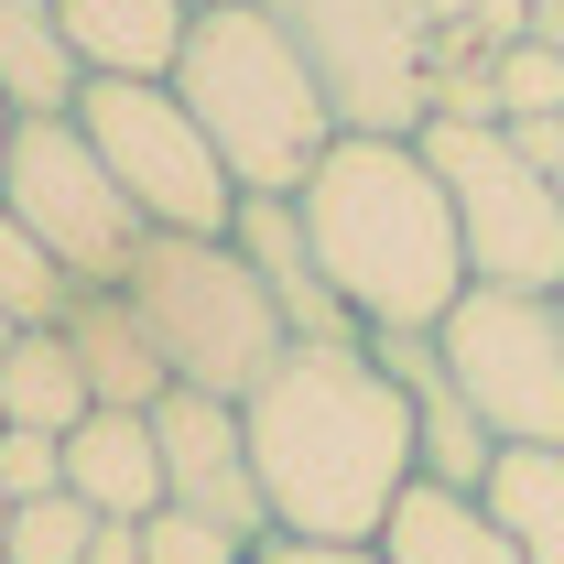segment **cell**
I'll list each match as a JSON object with an SVG mask.
<instances>
[{"label":"cell","mask_w":564,"mask_h":564,"mask_svg":"<svg viewBox=\"0 0 564 564\" xmlns=\"http://www.w3.org/2000/svg\"><path fill=\"white\" fill-rule=\"evenodd\" d=\"M239 423H250L261 510H272V532H293V543H380L391 499L423 478L413 402L369 358V337H348V348L293 337L239 391Z\"/></svg>","instance_id":"cell-1"},{"label":"cell","mask_w":564,"mask_h":564,"mask_svg":"<svg viewBox=\"0 0 564 564\" xmlns=\"http://www.w3.org/2000/svg\"><path fill=\"white\" fill-rule=\"evenodd\" d=\"M293 217H304V250H315L326 293L369 337L445 326V304L467 293V239H456V207H445L413 131H337L326 163L304 174Z\"/></svg>","instance_id":"cell-2"},{"label":"cell","mask_w":564,"mask_h":564,"mask_svg":"<svg viewBox=\"0 0 564 564\" xmlns=\"http://www.w3.org/2000/svg\"><path fill=\"white\" fill-rule=\"evenodd\" d=\"M174 98L196 109L239 196H304V174L326 163L337 109L304 66V44L282 33L261 0H207L185 55H174Z\"/></svg>","instance_id":"cell-3"},{"label":"cell","mask_w":564,"mask_h":564,"mask_svg":"<svg viewBox=\"0 0 564 564\" xmlns=\"http://www.w3.org/2000/svg\"><path fill=\"white\" fill-rule=\"evenodd\" d=\"M120 304L141 315V337L163 348V369L185 391H228V402L293 348V326H282L272 293H261V272L239 261V239L141 228V250L120 261Z\"/></svg>","instance_id":"cell-4"},{"label":"cell","mask_w":564,"mask_h":564,"mask_svg":"<svg viewBox=\"0 0 564 564\" xmlns=\"http://www.w3.org/2000/svg\"><path fill=\"white\" fill-rule=\"evenodd\" d=\"M76 131L109 163V185L131 196L141 228H174V239H228L239 185L217 163V141L196 131V109L174 98V76H87L76 87Z\"/></svg>","instance_id":"cell-5"},{"label":"cell","mask_w":564,"mask_h":564,"mask_svg":"<svg viewBox=\"0 0 564 564\" xmlns=\"http://www.w3.org/2000/svg\"><path fill=\"white\" fill-rule=\"evenodd\" d=\"M423 163L456 207L467 239V282H510V293H564V207L554 174L521 163V141L499 120H423Z\"/></svg>","instance_id":"cell-6"},{"label":"cell","mask_w":564,"mask_h":564,"mask_svg":"<svg viewBox=\"0 0 564 564\" xmlns=\"http://www.w3.org/2000/svg\"><path fill=\"white\" fill-rule=\"evenodd\" d=\"M434 348H445L467 413L489 423L499 445H564V293L467 282L445 304Z\"/></svg>","instance_id":"cell-7"},{"label":"cell","mask_w":564,"mask_h":564,"mask_svg":"<svg viewBox=\"0 0 564 564\" xmlns=\"http://www.w3.org/2000/svg\"><path fill=\"white\" fill-rule=\"evenodd\" d=\"M326 87L337 131H423L434 87V22L423 0H261Z\"/></svg>","instance_id":"cell-8"},{"label":"cell","mask_w":564,"mask_h":564,"mask_svg":"<svg viewBox=\"0 0 564 564\" xmlns=\"http://www.w3.org/2000/svg\"><path fill=\"white\" fill-rule=\"evenodd\" d=\"M0 207L22 217V228H33L76 282H120V261L141 250V217H131V196L109 185V163L87 152L76 109H55V120H11Z\"/></svg>","instance_id":"cell-9"},{"label":"cell","mask_w":564,"mask_h":564,"mask_svg":"<svg viewBox=\"0 0 564 564\" xmlns=\"http://www.w3.org/2000/svg\"><path fill=\"white\" fill-rule=\"evenodd\" d=\"M152 434H163V499L196 510L239 543H272V510H261V467H250V423L228 391H163L152 402Z\"/></svg>","instance_id":"cell-10"},{"label":"cell","mask_w":564,"mask_h":564,"mask_svg":"<svg viewBox=\"0 0 564 564\" xmlns=\"http://www.w3.org/2000/svg\"><path fill=\"white\" fill-rule=\"evenodd\" d=\"M369 358L402 380V402H413V445H423V478H445V489H478L499 456V434L467 413V391H456V369L434 348V326H391V337H369Z\"/></svg>","instance_id":"cell-11"},{"label":"cell","mask_w":564,"mask_h":564,"mask_svg":"<svg viewBox=\"0 0 564 564\" xmlns=\"http://www.w3.org/2000/svg\"><path fill=\"white\" fill-rule=\"evenodd\" d=\"M228 239H239V261L261 272V293L282 304V326L293 337H326V348H348V337H369L348 304L326 293V272H315V250H304V217H293V196H239V217H228Z\"/></svg>","instance_id":"cell-12"},{"label":"cell","mask_w":564,"mask_h":564,"mask_svg":"<svg viewBox=\"0 0 564 564\" xmlns=\"http://www.w3.org/2000/svg\"><path fill=\"white\" fill-rule=\"evenodd\" d=\"M55 337L76 348L87 391H98V413H152V402L174 391V369H163V348L141 337V315L120 304V282H76L66 315H55Z\"/></svg>","instance_id":"cell-13"},{"label":"cell","mask_w":564,"mask_h":564,"mask_svg":"<svg viewBox=\"0 0 564 564\" xmlns=\"http://www.w3.org/2000/svg\"><path fill=\"white\" fill-rule=\"evenodd\" d=\"M55 33H66L76 76H174L185 33H196V0H55Z\"/></svg>","instance_id":"cell-14"},{"label":"cell","mask_w":564,"mask_h":564,"mask_svg":"<svg viewBox=\"0 0 564 564\" xmlns=\"http://www.w3.org/2000/svg\"><path fill=\"white\" fill-rule=\"evenodd\" d=\"M66 489L98 521H152L163 510V434H152V413H87L66 434Z\"/></svg>","instance_id":"cell-15"},{"label":"cell","mask_w":564,"mask_h":564,"mask_svg":"<svg viewBox=\"0 0 564 564\" xmlns=\"http://www.w3.org/2000/svg\"><path fill=\"white\" fill-rule=\"evenodd\" d=\"M380 564H521V543L478 510V489L413 478L391 499V521H380Z\"/></svg>","instance_id":"cell-16"},{"label":"cell","mask_w":564,"mask_h":564,"mask_svg":"<svg viewBox=\"0 0 564 564\" xmlns=\"http://www.w3.org/2000/svg\"><path fill=\"white\" fill-rule=\"evenodd\" d=\"M478 510L521 543V564H564V445H499Z\"/></svg>","instance_id":"cell-17"},{"label":"cell","mask_w":564,"mask_h":564,"mask_svg":"<svg viewBox=\"0 0 564 564\" xmlns=\"http://www.w3.org/2000/svg\"><path fill=\"white\" fill-rule=\"evenodd\" d=\"M98 413V391H87V369L55 326H22L11 358H0V423H22V434H76V423Z\"/></svg>","instance_id":"cell-18"},{"label":"cell","mask_w":564,"mask_h":564,"mask_svg":"<svg viewBox=\"0 0 564 564\" xmlns=\"http://www.w3.org/2000/svg\"><path fill=\"white\" fill-rule=\"evenodd\" d=\"M76 55L66 33H55V0H0V98H11V120H55L76 109Z\"/></svg>","instance_id":"cell-19"},{"label":"cell","mask_w":564,"mask_h":564,"mask_svg":"<svg viewBox=\"0 0 564 564\" xmlns=\"http://www.w3.org/2000/svg\"><path fill=\"white\" fill-rule=\"evenodd\" d=\"M66 293H76V272H66V261H55V250H44L11 207H0V315H11V326H55V315H66Z\"/></svg>","instance_id":"cell-20"},{"label":"cell","mask_w":564,"mask_h":564,"mask_svg":"<svg viewBox=\"0 0 564 564\" xmlns=\"http://www.w3.org/2000/svg\"><path fill=\"white\" fill-rule=\"evenodd\" d=\"M87 532H98V510H87L76 489L22 499V510H11V543H0V564H87Z\"/></svg>","instance_id":"cell-21"},{"label":"cell","mask_w":564,"mask_h":564,"mask_svg":"<svg viewBox=\"0 0 564 564\" xmlns=\"http://www.w3.org/2000/svg\"><path fill=\"white\" fill-rule=\"evenodd\" d=\"M499 120H564V44H510L499 55Z\"/></svg>","instance_id":"cell-22"},{"label":"cell","mask_w":564,"mask_h":564,"mask_svg":"<svg viewBox=\"0 0 564 564\" xmlns=\"http://www.w3.org/2000/svg\"><path fill=\"white\" fill-rule=\"evenodd\" d=\"M141 564H250V543L239 532H217V521H196V510H152L141 521Z\"/></svg>","instance_id":"cell-23"},{"label":"cell","mask_w":564,"mask_h":564,"mask_svg":"<svg viewBox=\"0 0 564 564\" xmlns=\"http://www.w3.org/2000/svg\"><path fill=\"white\" fill-rule=\"evenodd\" d=\"M0 489H11V510H22V499H55V489H66V434L0 423Z\"/></svg>","instance_id":"cell-24"},{"label":"cell","mask_w":564,"mask_h":564,"mask_svg":"<svg viewBox=\"0 0 564 564\" xmlns=\"http://www.w3.org/2000/svg\"><path fill=\"white\" fill-rule=\"evenodd\" d=\"M250 564H380V543H293V532H272V543H250Z\"/></svg>","instance_id":"cell-25"},{"label":"cell","mask_w":564,"mask_h":564,"mask_svg":"<svg viewBox=\"0 0 564 564\" xmlns=\"http://www.w3.org/2000/svg\"><path fill=\"white\" fill-rule=\"evenodd\" d=\"M467 33H478L489 55H510V44L532 33V0H478V11H467Z\"/></svg>","instance_id":"cell-26"},{"label":"cell","mask_w":564,"mask_h":564,"mask_svg":"<svg viewBox=\"0 0 564 564\" xmlns=\"http://www.w3.org/2000/svg\"><path fill=\"white\" fill-rule=\"evenodd\" d=\"M499 131L521 141V163H543V174H564V120H499Z\"/></svg>","instance_id":"cell-27"},{"label":"cell","mask_w":564,"mask_h":564,"mask_svg":"<svg viewBox=\"0 0 564 564\" xmlns=\"http://www.w3.org/2000/svg\"><path fill=\"white\" fill-rule=\"evenodd\" d=\"M87 564H141V521H98L87 532Z\"/></svg>","instance_id":"cell-28"},{"label":"cell","mask_w":564,"mask_h":564,"mask_svg":"<svg viewBox=\"0 0 564 564\" xmlns=\"http://www.w3.org/2000/svg\"><path fill=\"white\" fill-rule=\"evenodd\" d=\"M467 11H478V0H423V22H434V33H445V22H467Z\"/></svg>","instance_id":"cell-29"},{"label":"cell","mask_w":564,"mask_h":564,"mask_svg":"<svg viewBox=\"0 0 564 564\" xmlns=\"http://www.w3.org/2000/svg\"><path fill=\"white\" fill-rule=\"evenodd\" d=\"M0 163H11V98H0Z\"/></svg>","instance_id":"cell-30"},{"label":"cell","mask_w":564,"mask_h":564,"mask_svg":"<svg viewBox=\"0 0 564 564\" xmlns=\"http://www.w3.org/2000/svg\"><path fill=\"white\" fill-rule=\"evenodd\" d=\"M0 543H11V489H0Z\"/></svg>","instance_id":"cell-31"},{"label":"cell","mask_w":564,"mask_h":564,"mask_svg":"<svg viewBox=\"0 0 564 564\" xmlns=\"http://www.w3.org/2000/svg\"><path fill=\"white\" fill-rule=\"evenodd\" d=\"M11 337H22V326H11V315H0V358H11Z\"/></svg>","instance_id":"cell-32"},{"label":"cell","mask_w":564,"mask_h":564,"mask_svg":"<svg viewBox=\"0 0 564 564\" xmlns=\"http://www.w3.org/2000/svg\"><path fill=\"white\" fill-rule=\"evenodd\" d=\"M196 11H207V0H196Z\"/></svg>","instance_id":"cell-33"}]
</instances>
